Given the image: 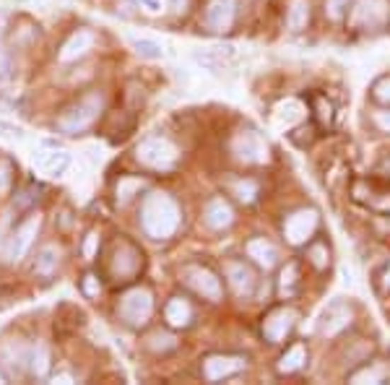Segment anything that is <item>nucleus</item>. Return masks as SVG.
<instances>
[{"label": "nucleus", "instance_id": "nucleus-5", "mask_svg": "<svg viewBox=\"0 0 390 385\" xmlns=\"http://www.w3.org/2000/svg\"><path fill=\"white\" fill-rule=\"evenodd\" d=\"M388 3L385 0H359L351 13V24L357 29H377L385 24Z\"/></svg>", "mask_w": 390, "mask_h": 385}, {"label": "nucleus", "instance_id": "nucleus-12", "mask_svg": "<svg viewBox=\"0 0 390 385\" xmlns=\"http://www.w3.org/2000/svg\"><path fill=\"white\" fill-rule=\"evenodd\" d=\"M242 367H245V360H239V357H211V360H206V375L211 380H222L226 375H234Z\"/></svg>", "mask_w": 390, "mask_h": 385}, {"label": "nucleus", "instance_id": "nucleus-6", "mask_svg": "<svg viewBox=\"0 0 390 385\" xmlns=\"http://www.w3.org/2000/svg\"><path fill=\"white\" fill-rule=\"evenodd\" d=\"M120 313L130 326H144L151 315V294L144 292V289H136V292H127L125 299H122V307Z\"/></svg>", "mask_w": 390, "mask_h": 385}, {"label": "nucleus", "instance_id": "nucleus-11", "mask_svg": "<svg viewBox=\"0 0 390 385\" xmlns=\"http://www.w3.org/2000/svg\"><path fill=\"white\" fill-rule=\"evenodd\" d=\"M247 255L253 258L258 265H263V268H273V265L279 263V250H276V245L263 240V237L247 242Z\"/></svg>", "mask_w": 390, "mask_h": 385}, {"label": "nucleus", "instance_id": "nucleus-15", "mask_svg": "<svg viewBox=\"0 0 390 385\" xmlns=\"http://www.w3.org/2000/svg\"><path fill=\"white\" fill-rule=\"evenodd\" d=\"M304 362H307V352H304V346L302 344H294L279 360V372H284V375H289V372H297V369L302 367Z\"/></svg>", "mask_w": 390, "mask_h": 385}, {"label": "nucleus", "instance_id": "nucleus-3", "mask_svg": "<svg viewBox=\"0 0 390 385\" xmlns=\"http://www.w3.org/2000/svg\"><path fill=\"white\" fill-rule=\"evenodd\" d=\"M315 229H318V211L302 209V211H294V214L287 219L284 237H287L289 245H304V242L315 234Z\"/></svg>", "mask_w": 390, "mask_h": 385}, {"label": "nucleus", "instance_id": "nucleus-10", "mask_svg": "<svg viewBox=\"0 0 390 385\" xmlns=\"http://www.w3.org/2000/svg\"><path fill=\"white\" fill-rule=\"evenodd\" d=\"M234 8H237V0H211V8H208V24L214 32H226L234 21Z\"/></svg>", "mask_w": 390, "mask_h": 385}, {"label": "nucleus", "instance_id": "nucleus-18", "mask_svg": "<svg viewBox=\"0 0 390 385\" xmlns=\"http://www.w3.org/2000/svg\"><path fill=\"white\" fill-rule=\"evenodd\" d=\"M133 42V47H136L138 55H144V57H151V60H159L164 52H161V45H156V42L151 40H130Z\"/></svg>", "mask_w": 390, "mask_h": 385}, {"label": "nucleus", "instance_id": "nucleus-20", "mask_svg": "<svg viewBox=\"0 0 390 385\" xmlns=\"http://www.w3.org/2000/svg\"><path fill=\"white\" fill-rule=\"evenodd\" d=\"M372 96L380 102V105H390V76H385V79H380V81H374Z\"/></svg>", "mask_w": 390, "mask_h": 385}, {"label": "nucleus", "instance_id": "nucleus-9", "mask_svg": "<svg viewBox=\"0 0 390 385\" xmlns=\"http://www.w3.org/2000/svg\"><path fill=\"white\" fill-rule=\"evenodd\" d=\"M351 323V310L341 302H335L326 310L323 315V321H320V333L323 336H335V333H341L346 326Z\"/></svg>", "mask_w": 390, "mask_h": 385}, {"label": "nucleus", "instance_id": "nucleus-27", "mask_svg": "<svg viewBox=\"0 0 390 385\" xmlns=\"http://www.w3.org/2000/svg\"><path fill=\"white\" fill-rule=\"evenodd\" d=\"M382 284H385V287H390V265H388V271H385V276H382Z\"/></svg>", "mask_w": 390, "mask_h": 385}, {"label": "nucleus", "instance_id": "nucleus-8", "mask_svg": "<svg viewBox=\"0 0 390 385\" xmlns=\"http://www.w3.org/2000/svg\"><path fill=\"white\" fill-rule=\"evenodd\" d=\"M185 276H188V284H190L195 292H200L203 297H208V299H219L222 297V284H219V279H216L214 273L211 271H206V268H188L185 271Z\"/></svg>", "mask_w": 390, "mask_h": 385}, {"label": "nucleus", "instance_id": "nucleus-14", "mask_svg": "<svg viewBox=\"0 0 390 385\" xmlns=\"http://www.w3.org/2000/svg\"><path fill=\"white\" fill-rule=\"evenodd\" d=\"M231 219H234V214H231L229 209V203H224L222 198H216V201L208 203V209H206V222L214 229H224V226H229L231 224Z\"/></svg>", "mask_w": 390, "mask_h": 385}, {"label": "nucleus", "instance_id": "nucleus-21", "mask_svg": "<svg viewBox=\"0 0 390 385\" xmlns=\"http://www.w3.org/2000/svg\"><path fill=\"white\" fill-rule=\"evenodd\" d=\"M349 3H351V0H326L328 18H333V21L343 18V13H346V8H349Z\"/></svg>", "mask_w": 390, "mask_h": 385}, {"label": "nucleus", "instance_id": "nucleus-26", "mask_svg": "<svg viewBox=\"0 0 390 385\" xmlns=\"http://www.w3.org/2000/svg\"><path fill=\"white\" fill-rule=\"evenodd\" d=\"M374 120H377V125H380L382 130H388V133H390V113H380L377 117H374Z\"/></svg>", "mask_w": 390, "mask_h": 385}, {"label": "nucleus", "instance_id": "nucleus-2", "mask_svg": "<svg viewBox=\"0 0 390 385\" xmlns=\"http://www.w3.org/2000/svg\"><path fill=\"white\" fill-rule=\"evenodd\" d=\"M138 159L156 169H169L177 161V149L164 138H149L138 146Z\"/></svg>", "mask_w": 390, "mask_h": 385}, {"label": "nucleus", "instance_id": "nucleus-24", "mask_svg": "<svg viewBox=\"0 0 390 385\" xmlns=\"http://www.w3.org/2000/svg\"><path fill=\"white\" fill-rule=\"evenodd\" d=\"M310 258H312V263L318 265V268H326V265H328V250H326V245L315 242V245L310 248Z\"/></svg>", "mask_w": 390, "mask_h": 385}, {"label": "nucleus", "instance_id": "nucleus-13", "mask_svg": "<svg viewBox=\"0 0 390 385\" xmlns=\"http://www.w3.org/2000/svg\"><path fill=\"white\" fill-rule=\"evenodd\" d=\"M229 281L231 287H234V292H237L239 297H250L255 289V276L250 268H245V265L239 263H231L229 265Z\"/></svg>", "mask_w": 390, "mask_h": 385}, {"label": "nucleus", "instance_id": "nucleus-22", "mask_svg": "<svg viewBox=\"0 0 390 385\" xmlns=\"http://www.w3.org/2000/svg\"><path fill=\"white\" fill-rule=\"evenodd\" d=\"M234 190H237V198H239V201L250 203L255 195H258V185H255L253 180H245V183H237V185H234Z\"/></svg>", "mask_w": 390, "mask_h": 385}, {"label": "nucleus", "instance_id": "nucleus-7", "mask_svg": "<svg viewBox=\"0 0 390 385\" xmlns=\"http://www.w3.org/2000/svg\"><path fill=\"white\" fill-rule=\"evenodd\" d=\"M294 321H297V313L292 307H279V310L268 313L263 321L265 338H268L271 344H281V341L289 336V331L294 328Z\"/></svg>", "mask_w": 390, "mask_h": 385}, {"label": "nucleus", "instance_id": "nucleus-23", "mask_svg": "<svg viewBox=\"0 0 390 385\" xmlns=\"http://www.w3.org/2000/svg\"><path fill=\"white\" fill-rule=\"evenodd\" d=\"M294 281H297V265L289 263L287 268L281 271V292H284V294H289V292L294 289Z\"/></svg>", "mask_w": 390, "mask_h": 385}, {"label": "nucleus", "instance_id": "nucleus-17", "mask_svg": "<svg viewBox=\"0 0 390 385\" xmlns=\"http://www.w3.org/2000/svg\"><path fill=\"white\" fill-rule=\"evenodd\" d=\"M310 21V6H307V0H294L292 3V8H289V26L294 29V32H302L304 26Z\"/></svg>", "mask_w": 390, "mask_h": 385}, {"label": "nucleus", "instance_id": "nucleus-25", "mask_svg": "<svg viewBox=\"0 0 390 385\" xmlns=\"http://www.w3.org/2000/svg\"><path fill=\"white\" fill-rule=\"evenodd\" d=\"M141 8L149 11V13H161L164 11V0H138Z\"/></svg>", "mask_w": 390, "mask_h": 385}, {"label": "nucleus", "instance_id": "nucleus-19", "mask_svg": "<svg viewBox=\"0 0 390 385\" xmlns=\"http://www.w3.org/2000/svg\"><path fill=\"white\" fill-rule=\"evenodd\" d=\"M382 377H385V367L382 364H377V367H367L362 369V372H357V375L351 377V383H380Z\"/></svg>", "mask_w": 390, "mask_h": 385}, {"label": "nucleus", "instance_id": "nucleus-16", "mask_svg": "<svg viewBox=\"0 0 390 385\" xmlns=\"http://www.w3.org/2000/svg\"><path fill=\"white\" fill-rule=\"evenodd\" d=\"M190 318H193V310L185 299H172L167 305V321L172 323V326H177V328H180V326H188Z\"/></svg>", "mask_w": 390, "mask_h": 385}, {"label": "nucleus", "instance_id": "nucleus-1", "mask_svg": "<svg viewBox=\"0 0 390 385\" xmlns=\"http://www.w3.org/2000/svg\"><path fill=\"white\" fill-rule=\"evenodd\" d=\"M180 224V209L177 203L164 195V192H154L151 198L144 203V226L146 232L156 237V240H167Z\"/></svg>", "mask_w": 390, "mask_h": 385}, {"label": "nucleus", "instance_id": "nucleus-4", "mask_svg": "<svg viewBox=\"0 0 390 385\" xmlns=\"http://www.w3.org/2000/svg\"><path fill=\"white\" fill-rule=\"evenodd\" d=\"M231 149L237 154V159L242 161H253V164H265V161H268V144H265L263 138H260V133H255V130H242V133H237Z\"/></svg>", "mask_w": 390, "mask_h": 385}]
</instances>
